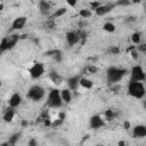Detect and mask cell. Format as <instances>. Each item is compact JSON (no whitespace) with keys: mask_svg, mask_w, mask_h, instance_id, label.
<instances>
[{"mask_svg":"<svg viewBox=\"0 0 146 146\" xmlns=\"http://www.w3.org/2000/svg\"><path fill=\"white\" fill-rule=\"evenodd\" d=\"M44 26H46L47 29H54V27H55V22H54L52 19H50V21H48V22L44 24Z\"/></svg>","mask_w":146,"mask_h":146,"instance_id":"27","label":"cell"},{"mask_svg":"<svg viewBox=\"0 0 146 146\" xmlns=\"http://www.w3.org/2000/svg\"><path fill=\"white\" fill-rule=\"evenodd\" d=\"M29 72H30V75H31L32 79H39L44 73V66H43L42 63H34L30 67Z\"/></svg>","mask_w":146,"mask_h":146,"instance_id":"7","label":"cell"},{"mask_svg":"<svg viewBox=\"0 0 146 146\" xmlns=\"http://www.w3.org/2000/svg\"><path fill=\"white\" fill-rule=\"evenodd\" d=\"M21 104H22V97H21V95L17 94V92L13 94V95L10 96L9 100H8V105H9L10 107H13V108H16V107H18Z\"/></svg>","mask_w":146,"mask_h":146,"instance_id":"11","label":"cell"},{"mask_svg":"<svg viewBox=\"0 0 146 146\" xmlns=\"http://www.w3.org/2000/svg\"><path fill=\"white\" fill-rule=\"evenodd\" d=\"M79 15L82 17V18H89L91 16V10L90 9H81L79 11Z\"/></svg>","mask_w":146,"mask_h":146,"instance_id":"23","label":"cell"},{"mask_svg":"<svg viewBox=\"0 0 146 146\" xmlns=\"http://www.w3.org/2000/svg\"><path fill=\"white\" fill-rule=\"evenodd\" d=\"M132 136L136 137V138L146 137V125H143V124L136 125L132 130Z\"/></svg>","mask_w":146,"mask_h":146,"instance_id":"12","label":"cell"},{"mask_svg":"<svg viewBox=\"0 0 146 146\" xmlns=\"http://www.w3.org/2000/svg\"><path fill=\"white\" fill-rule=\"evenodd\" d=\"M27 97L33 102H39L44 97V89L41 86H32L27 91Z\"/></svg>","mask_w":146,"mask_h":146,"instance_id":"5","label":"cell"},{"mask_svg":"<svg viewBox=\"0 0 146 146\" xmlns=\"http://www.w3.org/2000/svg\"><path fill=\"white\" fill-rule=\"evenodd\" d=\"M129 3V0H119L117 1V5H128Z\"/></svg>","mask_w":146,"mask_h":146,"instance_id":"31","label":"cell"},{"mask_svg":"<svg viewBox=\"0 0 146 146\" xmlns=\"http://www.w3.org/2000/svg\"><path fill=\"white\" fill-rule=\"evenodd\" d=\"M110 51H111L112 54H119V52H120V49H119L117 47H112V48L110 49Z\"/></svg>","mask_w":146,"mask_h":146,"instance_id":"29","label":"cell"},{"mask_svg":"<svg viewBox=\"0 0 146 146\" xmlns=\"http://www.w3.org/2000/svg\"><path fill=\"white\" fill-rule=\"evenodd\" d=\"M113 7H114V5H104V6H99L95 11H96V15L97 16H104V15H106L107 13H110L112 9H113Z\"/></svg>","mask_w":146,"mask_h":146,"instance_id":"14","label":"cell"},{"mask_svg":"<svg viewBox=\"0 0 146 146\" xmlns=\"http://www.w3.org/2000/svg\"><path fill=\"white\" fill-rule=\"evenodd\" d=\"M144 106H145V108H146V100H145V103H144Z\"/></svg>","mask_w":146,"mask_h":146,"instance_id":"37","label":"cell"},{"mask_svg":"<svg viewBox=\"0 0 146 146\" xmlns=\"http://www.w3.org/2000/svg\"><path fill=\"white\" fill-rule=\"evenodd\" d=\"M80 86H81L82 88H84V89H91L92 86H94V83H92V81L89 80L88 78L81 76V78H80Z\"/></svg>","mask_w":146,"mask_h":146,"instance_id":"18","label":"cell"},{"mask_svg":"<svg viewBox=\"0 0 146 146\" xmlns=\"http://www.w3.org/2000/svg\"><path fill=\"white\" fill-rule=\"evenodd\" d=\"M39 10L42 15H48L50 11V5L46 0H40L39 1Z\"/></svg>","mask_w":146,"mask_h":146,"instance_id":"15","label":"cell"},{"mask_svg":"<svg viewBox=\"0 0 146 146\" xmlns=\"http://www.w3.org/2000/svg\"><path fill=\"white\" fill-rule=\"evenodd\" d=\"M128 94L133 98H143L146 94L145 87L141 81H132L130 80L128 86Z\"/></svg>","mask_w":146,"mask_h":146,"instance_id":"1","label":"cell"},{"mask_svg":"<svg viewBox=\"0 0 146 146\" xmlns=\"http://www.w3.org/2000/svg\"><path fill=\"white\" fill-rule=\"evenodd\" d=\"M63 98L60 95V90L58 89H51L47 97V105L52 108H58L63 105Z\"/></svg>","mask_w":146,"mask_h":146,"instance_id":"3","label":"cell"},{"mask_svg":"<svg viewBox=\"0 0 146 146\" xmlns=\"http://www.w3.org/2000/svg\"><path fill=\"white\" fill-rule=\"evenodd\" d=\"M140 40H141V35L139 32H135L132 35H131V41L133 44H139L140 43Z\"/></svg>","mask_w":146,"mask_h":146,"instance_id":"20","label":"cell"},{"mask_svg":"<svg viewBox=\"0 0 146 146\" xmlns=\"http://www.w3.org/2000/svg\"><path fill=\"white\" fill-rule=\"evenodd\" d=\"M87 71H88L89 74H95V73L97 72V67L94 66V65H89V66L87 67Z\"/></svg>","mask_w":146,"mask_h":146,"instance_id":"26","label":"cell"},{"mask_svg":"<svg viewBox=\"0 0 146 146\" xmlns=\"http://www.w3.org/2000/svg\"><path fill=\"white\" fill-rule=\"evenodd\" d=\"M125 74H127V71L124 68L112 66V67H108L106 71V79L111 83H116V82L121 81Z\"/></svg>","mask_w":146,"mask_h":146,"instance_id":"2","label":"cell"},{"mask_svg":"<svg viewBox=\"0 0 146 146\" xmlns=\"http://www.w3.org/2000/svg\"><path fill=\"white\" fill-rule=\"evenodd\" d=\"M60 95H62L63 102H64L65 104L71 103V100H72V90H71L70 88H65V89L60 90Z\"/></svg>","mask_w":146,"mask_h":146,"instance_id":"16","label":"cell"},{"mask_svg":"<svg viewBox=\"0 0 146 146\" xmlns=\"http://www.w3.org/2000/svg\"><path fill=\"white\" fill-rule=\"evenodd\" d=\"M114 112L112 111V110H107L106 112H105V116H106V119L107 120H113V117H114Z\"/></svg>","mask_w":146,"mask_h":146,"instance_id":"25","label":"cell"},{"mask_svg":"<svg viewBox=\"0 0 146 146\" xmlns=\"http://www.w3.org/2000/svg\"><path fill=\"white\" fill-rule=\"evenodd\" d=\"M26 24V17L25 16H19L17 18L14 19L13 24H11V30L13 31H18L22 30Z\"/></svg>","mask_w":146,"mask_h":146,"instance_id":"8","label":"cell"},{"mask_svg":"<svg viewBox=\"0 0 146 146\" xmlns=\"http://www.w3.org/2000/svg\"><path fill=\"white\" fill-rule=\"evenodd\" d=\"M104 30H105L106 32L113 33V32L115 31V25H114L113 23H111V22H107V23L104 24Z\"/></svg>","mask_w":146,"mask_h":146,"instance_id":"21","label":"cell"},{"mask_svg":"<svg viewBox=\"0 0 146 146\" xmlns=\"http://www.w3.org/2000/svg\"><path fill=\"white\" fill-rule=\"evenodd\" d=\"M130 51H131V56H132V58L137 59V58H138V52H137L136 48H135V47H131V48H130Z\"/></svg>","mask_w":146,"mask_h":146,"instance_id":"28","label":"cell"},{"mask_svg":"<svg viewBox=\"0 0 146 146\" xmlns=\"http://www.w3.org/2000/svg\"><path fill=\"white\" fill-rule=\"evenodd\" d=\"M22 124H23L24 127H25V125H27V121H23V122H22Z\"/></svg>","mask_w":146,"mask_h":146,"instance_id":"34","label":"cell"},{"mask_svg":"<svg viewBox=\"0 0 146 146\" xmlns=\"http://www.w3.org/2000/svg\"><path fill=\"white\" fill-rule=\"evenodd\" d=\"M49 78H50V80L54 82V83H56V84H59L60 82H62V78L58 75V73L57 72H50L49 73Z\"/></svg>","mask_w":146,"mask_h":146,"instance_id":"19","label":"cell"},{"mask_svg":"<svg viewBox=\"0 0 146 146\" xmlns=\"http://www.w3.org/2000/svg\"><path fill=\"white\" fill-rule=\"evenodd\" d=\"M139 49L143 50V51H145V50H146V44H143L141 47H139Z\"/></svg>","mask_w":146,"mask_h":146,"instance_id":"33","label":"cell"},{"mask_svg":"<svg viewBox=\"0 0 146 146\" xmlns=\"http://www.w3.org/2000/svg\"><path fill=\"white\" fill-rule=\"evenodd\" d=\"M19 39V35L18 34H11V35H8V36H5L2 40H1V43H0V49L1 51H6V50H10L11 48H14L17 43Z\"/></svg>","mask_w":146,"mask_h":146,"instance_id":"4","label":"cell"},{"mask_svg":"<svg viewBox=\"0 0 146 146\" xmlns=\"http://www.w3.org/2000/svg\"><path fill=\"white\" fill-rule=\"evenodd\" d=\"M124 128H125V129H129V128H130V123L125 121V122H124Z\"/></svg>","mask_w":146,"mask_h":146,"instance_id":"32","label":"cell"},{"mask_svg":"<svg viewBox=\"0 0 146 146\" xmlns=\"http://www.w3.org/2000/svg\"><path fill=\"white\" fill-rule=\"evenodd\" d=\"M130 75H131L132 81H144L146 79V74H145V72L140 65H135L131 68Z\"/></svg>","mask_w":146,"mask_h":146,"instance_id":"6","label":"cell"},{"mask_svg":"<svg viewBox=\"0 0 146 146\" xmlns=\"http://www.w3.org/2000/svg\"><path fill=\"white\" fill-rule=\"evenodd\" d=\"M81 39L80 36V33L79 32H74V31H71V32H67L66 33V41L70 46H74L79 42V40Z\"/></svg>","mask_w":146,"mask_h":146,"instance_id":"9","label":"cell"},{"mask_svg":"<svg viewBox=\"0 0 146 146\" xmlns=\"http://www.w3.org/2000/svg\"><path fill=\"white\" fill-rule=\"evenodd\" d=\"M80 78L79 75H75V76H72L67 80V86L68 88L72 90V91H75L78 89V87L80 86Z\"/></svg>","mask_w":146,"mask_h":146,"instance_id":"13","label":"cell"},{"mask_svg":"<svg viewBox=\"0 0 146 146\" xmlns=\"http://www.w3.org/2000/svg\"><path fill=\"white\" fill-rule=\"evenodd\" d=\"M66 13V8H58L55 13H54V15H52V18H57V17H60V16H63L64 14Z\"/></svg>","mask_w":146,"mask_h":146,"instance_id":"24","label":"cell"},{"mask_svg":"<svg viewBox=\"0 0 146 146\" xmlns=\"http://www.w3.org/2000/svg\"><path fill=\"white\" fill-rule=\"evenodd\" d=\"M66 2H67V3H68L71 7H75L78 1H76V0H66Z\"/></svg>","mask_w":146,"mask_h":146,"instance_id":"30","label":"cell"},{"mask_svg":"<svg viewBox=\"0 0 146 146\" xmlns=\"http://www.w3.org/2000/svg\"><path fill=\"white\" fill-rule=\"evenodd\" d=\"M104 125V120L100 115H92L90 117V127L91 129H100Z\"/></svg>","mask_w":146,"mask_h":146,"instance_id":"10","label":"cell"},{"mask_svg":"<svg viewBox=\"0 0 146 146\" xmlns=\"http://www.w3.org/2000/svg\"><path fill=\"white\" fill-rule=\"evenodd\" d=\"M14 116H15V111H14V108L13 107H8L5 112H3V121L5 122H10V121H13V119H14Z\"/></svg>","mask_w":146,"mask_h":146,"instance_id":"17","label":"cell"},{"mask_svg":"<svg viewBox=\"0 0 146 146\" xmlns=\"http://www.w3.org/2000/svg\"><path fill=\"white\" fill-rule=\"evenodd\" d=\"M34 144H35V141H34V140H31V141H30V145H34Z\"/></svg>","mask_w":146,"mask_h":146,"instance_id":"35","label":"cell"},{"mask_svg":"<svg viewBox=\"0 0 146 146\" xmlns=\"http://www.w3.org/2000/svg\"><path fill=\"white\" fill-rule=\"evenodd\" d=\"M19 137H21V133H19V132H16V133L11 135V137H9L8 144H10V145H15V144L17 143V140L19 139Z\"/></svg>","mask_w":146,"mask_h":146,"instance_id":"22","label":"cell"},{"mask_svg":"<svg viewBox=\"0 0 146 146\" xmlns=\"http://www.w3.org/2000/svg\"><path fill=\"white\" fill-rule=\"evenodd\" d=\"M140 0H132V2H139Z\"/></svg>","mask_w":146,"mask_h":146,"instance_id":"36","label":"cell"}]
</instances>
